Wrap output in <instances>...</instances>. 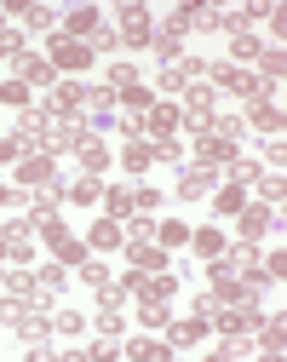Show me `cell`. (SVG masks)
I'll return each instance as SVG.
<instances>
[{
    "label": "cell",
    "mask_w": 287,
    "mask_h": 362,
    "mask_svg": "<svg viewBox=\"0 0 287 362\" xmlns=\"http://www.w3.org/2000/svg\"><path fill=\"white\" fill-rule=\"evenodd\" d=\"M259 270H264V259H259L253 247H235V253H224V259L213 264V276H230V282H259Z\"/></svg>",
    "instance_id": "cell-1"
},
{
    "label": "cell",
    "mask_w": 287,
    "mask_h": 362,
    "mask_svg": "<svg viewBox=\"0 0 287 362\" xmlns=\"http://www.w3.org/2000/svg\"><path fill=\"white\" fill-rule=\"evenodd\" d=\"M12 64H18V75H23V86H52V81H58V69H52V58H35V52H18Z\"/></svg>",
    "instance_id": "cell-2"
},
{
    "label": "cell",
    "mask_w": 287,
    "mask_h": 362,
    "mask_svg": "<svg viewBox=\"0 0 287 362\" xmlns=\"http://www.w3.org/2000/svg\"><path fill=\"white\" fill-rule=\"evenodd\" d=\"M196 75H201V64H196V58H167V69H161V86H167V93H178V86H189Z\"/></svg>",
    "instance_id": "cell-3"
},
{
    "label": "cell",
    "mask_w": 287,
    "mask_h": 362,
    "mask_svg": "<svg viewBox=\"0 0 287 362\" xmlns=\"http://www.w3.org/2000/svg\"><path fill=\"white\" fill-rule=\"evenodd\" d=\"M6 259H12V264L29 259V224H12V230L0 236V264H6Z\"/></svg>",
    "instance_id": "cell-4"
},
{
    "label": "cell",
    "mask_w": 287,
    "mask_h": 362,
    "mask_svg": "<svg viewBox=\"0 0 287 362\" xmlns=\"http://www.w3.org/2000/svg\"><path fill=\"white\" fill-rule=\"evenodd\" d=\"M18 178H23L29 190H46V185H52V156H29V161L18 167Z\"/></svg>",
    "instance_id": "cell-5"
},
{
    "label": "cell",
    "mask_w": 287,
    "mask_h": 362,
    "mask_svg": "<svg viewBox=\"0 0 287 362\" xmlns=\"http://www.w3.org/2000/svg\"><path fill=\"white\" fill-rule=\"evenodd\" d=\"M75 156H81V167H86V173H104V167H110V150L92 139V132H86V139H75Z\"/></svg>",
    "instance_id": "cell-6"
},
{
    "label": "cell",
    "mask_w": 287,
    "mask_h": 362,
    "mask_svg": "<svg viewBox=\"0 0 287 362\" xmlns=\"http://www.w3.org/2000/svg\"><path fill=\"white\" fill-rule=\"evenodd\" d=\"M92 58V47L86 40H58V52H52V69H81Z\"/></svg>",
    "instance_id": "cell-7"
},
{
    "label": "cell",
    "mask_w": 287,
    "mask_h": 362,
    "mask_svg": "<svg viewBox=\"0 0 287 362\" xmlns=\"http://www.w3.org/2000/svg\"><path fill=\"white\" fill-rule=\"evenodd\" d=\"M144 127H150V132H161V139H172V132H178V110H172V104H150Z\"/></svg>",
    "instance_id": "cell-8"
},
{
    "label": "cell",
    "mask_w": 287,
    "mask_h": 362,
    "mask_svg": "<svg viewBox=\"0 0 287 362\" xmlns=\"http://www.w3.org/2000/svg\"><path fill=\"white\" fill-rule=\"evenodd\" d=\"M132 293H144V299H167V293H172V276H161V270H150V276H132Z\"/></svg>",
    "instance_id": "cell-9"
},
{
    "label": "cell",
    "mask_w": 287,
    "mask_h": 362,
    "mask_svg": "<svg viewBox=\"0 0 287 362\" xmlns=\"http://www.w3.org/2000/svg\"><path fill=\"white\" fill-rule=\"evenodd\" d=\"M121 35H127V40H150V12H144V6H127V12H121Z\"/></svg>",
    "instance_id": "cell-10"
},
{
    "label": "cell",
    "mask_w": 287,
    "mask_h": 362,
    "mask_svg": "<svg viewBox=\"0 0 287 362\" xmlns=\"http://www.w3.org/2000/svg\"><path fill=\"white\" fill-rule=\"evenodd\" d=\"M207 185H213V167H189V173L178 178V190H184V202H196V196H207Z\"/></svg>",
    "instance_id": "cell-11"
},
{
    "label": "cell",
    "mask_w": 287,
    "mask_h": 362,
    "mask_svg": "<svg viewBox=\"0 0 287 362\" xmlns=\"http://www.w3.org/2000/svg\"><path fill=\"white\" fill-rule=\"evenodd\" d=\"M81 115L110 121V93H104V86H86V93H81Z\"/></svg>",
    "instance_id": "cell-12"
},
{
    "label": "cell",
    "mask_w": 287,
    "mask_h": 362,
    "mask_svg": "<svg viewBox=\"0 0 287 362\" xmlns=\"http://www.w3.org/2000/svg\"><path fill=\"white\" fill-rule=\"evenodd\" d=\"M270 218H276L270 207H247V213H242V236H247V242H259V236L270 230Z\"/></svg>",
    "instance_id": "cell-13"
},
{
    "label": "cell",
    "mask_w": 287,
    "mask_h": 362,
    "mask_svg": "<svg viewBox=\"0 0 287 362\" xmlns=\"http://www.w3.org/2000/svg\"><path fill=\"white\" fill-rule=\"evenodd\" d=\"M201 161H235V139H218V132H207V139H201Z\"/></svg>",
    "instance_id": "cell-14"
},
{
    "label": "cell",
    "mask_w": 287,
    "mask_h": 362,
    "mask_svg": "<svg viewBox=\"0 0 287 362\" xmlns=\"http://www.w3.org/2000/svg\"><path fill=\"white\" fill-rule=\"evenodd\" d=\"M127 253H132V270H161V247L150 242H127Z\"/></svg>",
    "instance_id": "cell-15"
},
{
    "label": "cell",
    "mask_w": 287,
    "mask_h": 362,
    "mask_svg": "<svg viewBox=\"0 0 287 362\" xmlns=\"http://www.w3.org/2000/svg\"><path fill=\"white\" fill-rule=\"evenodd\" d=\"M69 202H81V207H92V202H104V185H98V173H86L81 185L69 190Z\"/></svg>",
    "instance_id": "cell-16"
},
{
    "label": "cell",
    "mask_w": 287,
    "mask_h": 362,
    "mask_svg": "<svg viewBox=\"0 0 287 362\" xmlns=\"http://www.w3.org/2000/svg\"><path fill=\"white\" fill-rule=\"evenodd\" d=\"M253 127H264V132H281V110H276V104H264V98H253Z\"/></svg>",
    "instance_id": "cell-17"
},
{
    "label": "cell",
    "mask_w": 287,
    "mask_h": 362,
    "mask_svg": "<svg viewBox=\"0 0 287 362\" xmlns=\"http://www.w3.org/2000/svg\"><path fill=\"white\" fill-rule=\"evenodd\" d=\"M92 242H98V247H121V224L115 218H98V224H92Z\"/></svg>",
    "instance_id": "cell-18"
},
{
    "label": "cell",
    "mask_w": 287,
    "mask_h": 362,
    "mask_svg": "<svg viewBox=\"0 0 287 362\" xmlns=\"http://www.w3.org/2000/svg\"><path fill=\"white\" fill-rule=\"evenodd\" d=\"M201 339V316H189V322H172V345L184 351V345H196Z\"/></svg>",
    "instance_id": "cell-19"
},
{
    "label": "cell",
    "mask_w": 287,
    "mask_h": 362,
    "mask_svg": "<svg viewBox=\"0 0 287 362\" xmlns=\"http://www.w3.org/2000/svg\"><path fill=\"white\" fill-rule=\"evenodd\" d=\"M58 23H64L58 6H29V29H58Z\"/></svg>",
    "instance_id": "cell-20"
},
{
    "label": "cell",
    "mask_w": 287,
    "mask_h": 362,
    "mask_svg": "<svg viewBox=\"0 0 287 362\" xmlns=\"http://www.w3.org/2000/svg\"><path fill=\"white\" fill-rule=\"evenodd\" d=\"M121 161H127V167H132V173H144V167H150V161H156V150H150V144H138V139H132V144H127V156H121Z\"/></svg>",
    "instance_id": "cell-21"
},
{
    "label": "cell",
    "mask_w": 287,
    "mask_h": 362,
    "mask_svg": "<svg viewBox=\"0 0 287 362\" xmlns=\"http://www.w3.org/2000/svg\"><path fill=\"white\" fill-rule=\"evenodd\" d=\"M18 52H23V35L18 29H0V64H12Z\"/></svg>",
    "instance_id": "cell-22"
},
{
    "label": "cell",
    "mask_w": 287,
    "mask_h": 362,
    "mask_svg": "<svg viewBox=\"0 0 287 362\" xmlns=\"http://www.w3.org/2000/svg\"><path fill=\"white\" fill-rule=\"evenodd\" d=\"M52 328H58V334H81V328H86V316H81V310H58V316H52Z\"/></svg>",
    "instance_id": "cell-23"
},
{
    "label": "cell",
    "mask_w": 287,
    "mask_h": 362,
    "mask_svg": "<svg viewBox=\"0 0 287 362\" xmlns=\"http://www.w3.org/2000/svg\"><path fill=\"white\" fill-rule=\"evenodd\" d=\"M156 230H161V247H178V242H189V230H184L178 218H167V224H156Z\"/></svg>",
    "instance_id": "cell-24"
},
{
    "label": "cell",
    "mask_w": 287,
    "mask_h": 362,
    "mask_svg": "<svg viewBox=\"0 0 287 362\" xmlns=\"http://www.w3.org/2000/svg\"><path fill=\"white\" fill-rule=\"evenodd\" d=\"M127 356H144V362H161V356H167V345H150V339H132V345H127Z\"/></svg>",
    "instance_id": "cell-25"
},
{
    "label": "cell",
    "mask_w": 287,
    "mask_h": 362,
    "mask_svg": "<svg viewBox=\"0 0 287 362\" xmlns=\"http://www.w3.org/2000/svg\"><path fill=\"white\" fill-rule=\"evenodd\" d=\"M189 242H196V253H218V247H224L218 230H189Z\"/></svg>",
    "instance_id": "cell-26"
},
{
    "label": "cell",
    "mask_w": 287,
    "mask_h": 362,
    "mask_svg": "<svg viewBox=\"0 0 287 362\" xmlns=\"http://www.w3.org/2000/svg\"><path fill=\"white\" fill-rule=\"evenodd\" d=\"M18 334H23V339H40V334H46V316H40V310H29L23 322H18Z\"/></svg>",
    "instance_id": "cell-27"
},
{
    "label": "cell",
    "mask_w": 287,
    "mask_h": 362,
    "mask_svg": "<svg viewBox=\"0 0 287 362\" xmlns=\"http://www.w3.org/2000/svg\"><path fill=\"white\" fill-rule=\"evenodd\" d=\"M247 351H253V345H247L242 334H224V345H218V356H224V362H230V356H247Z\"/></svg>",
    "instance_id": "cell-28"
},
{
    "label": "cell",
    "mask_w": 287,
    "mask_h": 362,
    "mask_svg": "<svg viewBox=\"0 0 287 362\" xmlns=\"http://www.w3.org/2000/svg\"><path fill=\"white\" fill-rule=\"evenodd\" d=\"M64 23H69V29H75V35H98V18H92V12H69V18H64Z\"/></svg>",
    "instance_id": "cell-29"
},
{
    "label": "cell",
    "mask_w": 287,
    "mask_h": 362,
    "mask_svg": "<svg viewBox=\"0 0 287 362\" xmlns=\"http://www.w3.org/2000/svg\"><path fill=\"white\" fill-rule=\"evenodd\" d=\"M81 282L98 293V288H110V270H104V264H86V270H81Z\"/></svg>",
    "instance_id": "cell-30"
},
{
    "label": "cell",
    "mask_w": 287,
    "mask_h": 362,
    "mask_svg": "<svg viewBox=\"0 0 287 362\" xmlns=\"http://www.w3.org/2000/svg\"><path fill=\"white\" fill-rule=\"evenodd\" d=\"M184 23H196V29H218V12H207V6H196V12H178Z\"/></svg>",
    "instance_id": "cell-31"
},
{
    "label": "cell",
    "mask_w": 287,
    "mask_h": 362,
    "mask_svg": "<svg viewBox=\"0 0 287 362\" xmlns=\"http://www.w3.org/2000/svg\"><path fill=\"white\" fill-rule=\"evenodd\" d=\"M110 213H138V190H115L110 196Z\"/></svg>",
    "instance_id": "cell-32"
},
{
    "label": "cell",
    "mask_w": 287,
    "mask_h": 362,
    "mask_svg": "<svg viewBox=\"0 0 287 362\" xmlns=\"http://www.w3.org/2000/svg\"><path fill=\"white\" fill-rule=\"evenodd\" d=\"M52 247H58V259H64V264H75V259H81V242H69V236H64V230H58V236H52Z\"/></svg>",
    "instance_id": "cell-33"
},
{
    "label": "cell",
    "mask_w": 287,
    "mask_h": 362,
    "mask_svg": "<svg viewBox=\"0 0 287 362\" xmlns=\"http://www.w3.org/2000/svg\"><path fill=\"white\" fill-rule=\"evenodd\" d=\"M156 161H184V144H178V139H161V144H156Z\"/></svg>",
    "instance_id": "cell-34"
},
{
    "label": "cell",
    "mask_w": 287,
    "mask_h": 362,
    "mask_svg": "<svg viewBox=\"0 0 287 362\" xmlns=\"http://www.w3.org/2000/svg\"><path fill=\"white\" fill-rule=\"evenodd\" d=\"M281 339H287V328H281V316L264 328V351H281Z\"/></svg>",
    "instance_id": "cell-35"
},
{
    "label": "cell",
    "mask_w": 287,
    "mask_h": 362,
    "mask_svg": "<svg viewBox=\"0 0 287 362\" xmlns=\"http://www.w3.org/2000/svg\"><path fill=\"white\" fill-rule=\"evenodd\" d=\"M0 98H6V104H23L29 86H23V81H6V86H0Z\"/></svg>",
    "instance_id": "cell-36"
},
{
    "label": "cell",
    "mask_w": 287,
    "mask_h": 362,
    "mask_svg": "<svg viewBox=\"0 0 287 362\" xmlns=\"http://www.w3.org/2000/svg\"><path fill=\"white\" fill-rule=\"evenodd\" d=\"M259 190H264V202L281 207V173H276V178H259Z\"/></svg>",
    "instance_id": "cell-37"
},
{
    "label": "cell",
    "mask_w": 287,
    "mask_h": 362,
    "mask_svg": "<svg viewBox=\"0 0 287 362\" xmlns=\"http://www.w3.org/2000/svg\"><path fill=\"white\" fill-rule=\"evenodd\" d=\"M259 178H264V173H259L253 161H242V167H235V185H259Z\"/></svg>",
    "instance_id": "cell-38"
},
{
    "label": "cell",
    "mask_w": 287,
    "mask_h": 362,
    "mask_svg": "<svg viewBox=\"0 0 287 362\" xmlns=\"http://www.w3.org/2000/svg\"><path fill=\"white\" fill-rule=\"evenodd\" d=\"M218 213H242V190H224L218 196Z\"/></svg>",
    "instance_id": "cell-39"
},
{
    "label": "cell",
    "mask_w": 287,
    "mask_h": 362,
    "mask_svg": "<svg viewBox=\"0 0 287 362\" xmlns=\"http://www.w3.org/2000/svg\"><path fill=\"white\" fill-rule=\"evenodd\" d=\"M259 69L264 75H281V52H259Z\"/></svg>",
    "instance_id": "cell-40"
},
{
    "label": "cell",
    "mask_w": 287,
    "mask_h": 362,
    "mask_svg": "<svg viewBox=\"0 0 287 362\" xmlns=\"http://www.w3.org/2000/svg\"><path fill=\"white\" fill-rule=\"evenodd\" d=\"M18 150H23V144H18V139H0V161H12V156H18Z\"/></svg>",
    "instance_id": "cell-41"
},
{
    "label": "cell",
    "mask_w": 287,
    "mask_h": 362,
    "mask_svg": "<svg viewBox=\"0 0 287 362\" xmlns=\"http://www.w3.org/2000/svg\"><path fill=\"white\" fill-rule=\"evenodd\" d=\"M18 202V185H0V207H12Z\"/></svg>",
    "instance_id": "cell-42"
}]
</instances>
